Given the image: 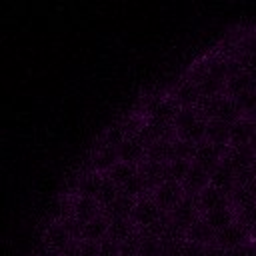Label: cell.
Segmentation results:
<instances>
[{
  "mask_svg": "<svg viewBox=\"0 0 256 256\" xmlns=\"http://www.w3.org/2000/svg\"><path fill=\"white\" fill-rule=\"evenodd\" d=\"M214 238H216V242H218L220 248L232 250V248H240V246H244V242L248 240V232H246V226H244V224H240V222H232V224L226 226L224 230L214 232Z\"/></svg>",
  "mask_w": 256,
  "mask_h": 256,
  "instance_id": "cell-1",
  "label": "cell"
},
{
  "mask_svg": "<svg viewBox=\"0 0 256 256\" xmlns=\"http://www.w3.org/2000/svg\"><path fill=\"white\" fill-rule=\"evenodd\" d=\"M196 196V208H200L202 212H210V210H216V208H226L228 206V194L214 188V186H206L204 190H200Z\"/></svg>",
  "mask_w": 256,
  "mask_h": 256,
  "instance_id": "cell-2",
  "label": "cell"
},
{
  "mask_svg": "<svg viewBox=\"0 0 256 256\" xmlns=\"http://www.w3.org/2000/svg\"><path fill=\"white\" fill-rule=\"evenodd\" d=\"M248 146L252 148V152L256 154V130L252 132V136H250V142H248Z\"/></svg>",
  "mask_w": 256,
  "mask_h": 256,
  "instance_id": "cell-8",
  "label": "cell"
},
{
  "mask_svg": "<svg viewBox=\"0 0 256 256\" xmlns=\"http://www.w3.org/2000/svg\"><path fill=\"white\" fill-rule=\"evenodd\" d=\"M210 174V186H214V188H218V190H222V192H230L232 188H234V184H236V172L222 160L212 172H208Z\"/></svg>",
  "mask_w": 256,
  "mask_h": 256,
  "instance_id": "cell-3",
  "label": "cell"
},
{
  "mask_svg": "<svg viewBox=\"0 0 256 256\" xmlns=\"http://www.w3.org/2000/svg\"><path fill=\"white\" fill-rule=\"evenodd\" d=\"M256 130V124L250 118H240L234 124H230V146L240 148V146H248L252 132Z\"/></svg>",
  "mask_w": 256,
  "mask_h": 256,
  "instance_id": "cell-4",
  "label": "cell"
},
{
  "mask_svg": "<svg viewBox=\"0 0 256 256\" xmlns=\"http://www.w3.org/2000/svg\"><path fill=\"white\" fill-rule=\"evenodd\" d=\"M238 66H240L242 72H246V74L256 78V52H244L238 58Z\"/></svg>",
  "mask_w": 256,
  "mask_h": 256,
  "instance_id": "cell-7",
  "label": "cell"
},
{
  "mask_svg": "<svg viewBox=\"0 0 256 256\" xmlns=\"http://www.w3.org/2000/svg\"><path fill=\"white\" fill-rule=\"evenodd\" d=\"M204 222L214 230H224L226 226H230L234 222V212L226 206V208H216V210H210V212H204Z\"/></svg>",
  "mask_w": 256,
  "mask_h": 256,
  "instance_id": "cell-6",
  "label": "cell"
},
{
  "mask_svg": "<svg viewBox=\"0 0 256 256\" xmlns=\"http://www.w3.org/2000/svg\"><path fill=\"white\" fill-rule=\"evenodd\" d=\"M206 140L226 148L230 144V124L222 122V120H214V118H206Z\"/></svg>",
  "mask_w": 256,
  "mask_h": 256,
  "instance_id": "cell-5",
  "label": "cell"
}]
</instances>
